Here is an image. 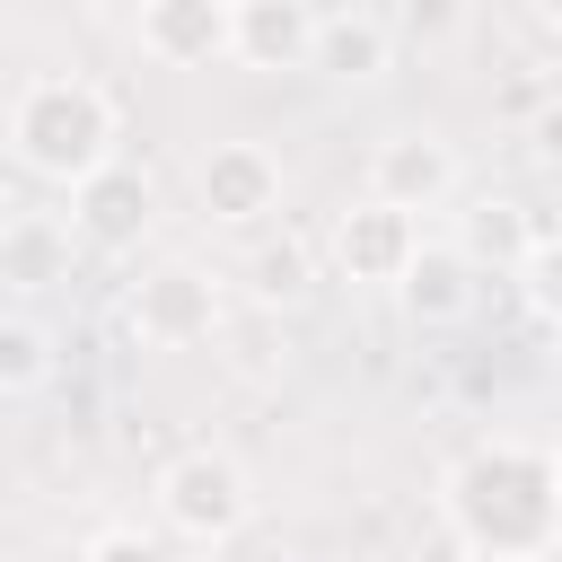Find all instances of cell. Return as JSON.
<instances>
[{
  "instance_id": "obj_1",
  "label": "cell",
  "mask_w": 562,
  "mask_h": 562,
  "mask_svg": "<svg viewBox=\"0 0 562 562\" xmlns=\"http://www.w3.org/2000/svg\"><path fill=\"white\" fill-rule=\"evenodd\" d=\"M439 518L474 562H553L562 553V474L553 439L492 430L439 474Z\"/></svg>"
},
{
  "instance_id": "obj_2",
  "label": "cell",
  "mask_w": 562,
  "mask_h": 562,
  "mask_svg": "<svg viewBox=\"0 0 562 562\" xmlns=\"http://www.w3.org/2000/svg\"><path fill=\"white\" fill-rule=\"evenodd\" d=\"M9 158L35 176V184H53V193H79L97 167H114L123 149V114H114V97L88 79V70H35V79H18V97H9Z\"/></svg>"
},
{
  "instance_id": "obj_3",
  "label": "cell",
  "mask_w": 562,
  "mask_h": 562,
  "mask_svg": "<svg viewBox=\"0 0 562 562\" xmlns=\"http://www.w3.org/2000/svg\"><path fill=\"white\" fill-rule=\"evenodd\" d=\"M149 509H158V527H167L176 544H237V536L255 527V474H246L228 448L193 439V448H176V457L158 465Z\"/></svg>"
},
{
  "instance_id": "obj_4",
  "label": "cell",
  "mask_w": 562,
  "mask_h": 562,
  "mask_svg": "<svg viewBox=\"0 0 562 562\" xmlns=\"http://www.w3.org/2000/svg\"><path fill=\"white\" fill-rule=\"evenodd\" d=\"M123 325H132V342H149V351H193V342H211V334L228 325L220 272H202V263H184V255L149 263V272L132 281V299H123Z\"/></svg>"
},
{
  "instance_id": "obj_5",
  "label": "cell",
  "mask_w": 562,
  "mask_h": 562,
  "mask_svg": "<svg viewBox=\"0 0 562 562\" xmlns=\"http://www.w3.org/2000/svg\"><path fill=\"white\" fill-rule=\"evenodd\" d=\"M422 211H395V202H378V193H360V202H342L334 211V228H325V255H334V272L351 281V290H404V272L422 263Z\"/></svg>"
},
{
  "instance_id": "obj_6",
  "label": "cell",
  "mask_w": 562,
  "mask_h": 562,
  "mask_svg": "<svg viewBox=\"0 0 562 562\" xmlns=\"http://www.w3.org/2000/svg\"><path fill=\"white\" fill-rule=\"evenodd\" d=\"M369 193L395 202V211H448V202L465 193V158H457L448 132L404 123V132H386V140L369 149Z\"/></svg>"
},
{
  "instance_id": "obj_7",
  "label": "cell",
  "mask_w": 562,
  "mask_h": 562,
  "mask_svg": "<svg viewBox=\"0 0 562 562\" xmlns=\"http://www.w3.org/2000/svg\"><path fill=\"white\" fill-rule=\"evenodd\" d=\"M193 211L211 228H263L281 211V158L263 140H211L193 158Z\"/></svg>"
},
{
  "instance_id": "obj_8",
  "label": "cell",
  "mask_w": 562,
  "mask_h": 562,
  "mask_svg": "<svg viewBox=\"0 0 562 562\" xmlns=\"http://www.w3.org/2000/svg\"><path fill=\"white\" fill-rule=\"evenodd\" d=\"M70 228H79L88 255H132V246L158 228V176L132 167V158L97 167V176L70 193Z\"/></svg>"
},
{
  "instance_id": "obj_9",
  "label": "cell",
  "mask_w": 562,
  "mask_h": 562,
  "mask_svg": "<svg viewBox=\"0 0 562 562\" xmlns=\"http://www.w3.org/2000/svg\"><path fill=\"white\" fill-rule=\"evenodd\" d=\"M140 53L158 70L237 61V0H140Z\"/></svg>"
},
{
  "instance_id": "obj_10",
  "label": "cell",
  "mask_w": 562,
  "mask_h": 562,
  "mask_svg": "<svg viewBox=\"0 0 562 562\" xmlns=\"http://www.w3.org/2000/svg\"><path fill=\"white\" fill-rule=\"evenodd\" d=\"M474 299H483V263H474L457 237H430V246H422V263H413V272H404V290H395V307H404L422 334L465 325V316H474Z\"/></svg>"
},
{
  "instance_id": "obj_11",
  "label": "cell",
  "mask_w": 562,
  "mask_h": 562,
  "mask_svg": "<svg viewBox=\"0 0 562 562\" xmlns=\"http://www.w3.org/2000/svg\"><path fill=\"white\" fill-rule=\"evenodd\" d=\"M70 246H79L70 211H9L0 220V281H9V299H35V290L70 281Z\"/></svg>"
},
{
  "instance_id": "obj_12",
  "label": "cell",
  "mask_w": 562,
  "mask_h": 562,
  "mask_svg": "<svg viewBox=\"0 0 562 562\" xmlns=\"http://www.w3.org/2000/svg\"><path fill=\"white\" fill-rule=\"evenodd\" d=\"M316 9L307 0H237V61L246 70H316Z\"/></svg>"
},
{
  "instance_id": "obj_13",
  "label": "cell",
  "mask_w": 562,
  "mask_h": 562,
  "mask_svg": "<svg viewBox=\"0 0 562 562\" xmlns=\"http://www.w3.org/2000/svg\"><path fill=\"white\" fill-rule=\"evenodd\" d=\"M536 237H544V228H536L527 202H509V193H483V202L457 211V246H465L483 272H509V281H518V263L536 255Z\"/></svg>"
},
{
  "instance_id": "obj_14",
  "label": "cell",
  "mask_w": 562,
  "mask_h": 562,
  "mask_svg": "<svg viewBox=\"0 0 562 562\" xmlns=\"http://www.w3.org/2000/svg\"><path fill=\"white\" fill-rule=\"evenodd\" d=\"M386 61H395L386 18H369V9H334V18L316 26V70H325V79L369 88V79H386Z\"/></svg>"
},
{
  "instance_id": "obj_15",
  "label": "cell",
  "mask_w": 562,
  "mask_h": 562,
  "mask_svg": "<svg viewBox=\"0 0 562 562\" xmlns=\"http://www.w3.org/2000/svg\"><path fill=\"white\" fill-rule=\"evenodd\" d=\"M53 325L35 316V307H9L0 316V395H35L44 378H53Z\"/></svg>"
},
{
  "instance_id": "obj_16",
  "label": "cell",
  "mask_w": 562,
  "mask_h": 562,
  "mask_svg": "<svg viewBox=\"0 0 562 562\" xmlns=\"http://www.w3.org/2000/svg\"><path fill=\"white\" fill-rule=\"evenodd\" d=\"M246 290H255V307H290V299L316 290V255H307L299 237H263V246L246 255Z\"/></svg>"
},
{
  "instance_id": "obj_17",
  "label": "cell",
  "mask_w": 562,
  "mask_h": 562,
  "mask_svg": "<svg viewBox=\"0 0 562 562\" xmlns=\"http://www.w3.org/2000/svg\"><path fill=\"white\" fill-rule=\"evenodd\" d=\"M518 290H527V307L562 334V228H544V237H536V255L518 263Z\"/></svg>"
},
{
  "instance_id": "obj_18",
  "label": "cell",
  "mask_w": 562,
  "mask_h": 562,
  "mask_svg": "<svg viewBox=\"0 0 562 562\" xmlns=\"http://www.w3.org/2000/svg\"><path fill=\"white\" fill-rule=\"evenodd\" d=\"M79 562H167V544L158 536H140V527H105V536H88V553Z\"/></svg>"
},
{
  "instance_id": "obj_19",
  "label": "cell",
  "mask_w": 562,
  "mask_h": 562,
  "mask_svg": "<svg viewBox=\"0 0 562 562\" xmlns=\"http://www.w3.org/2000/svg\"><path fill=\"white\" fill-rule=\"evenodd\" d=\"M527 149H536L544 167H562V97H553V105H544V114L527 123Z\"/></svg>"
},
{
  "instance_id": "obj_20",
  "label": "cell",
  "mask_w": 562,
  "mask_h": 562,
  "mask_svg": "<svg viewBox=\"0 0 562 562\" xmlns=\"http://www.w3.org/2000/svg\"><path fill=\"white\" fill-rule=\"evenodd\" d=\"M527 18H536L544 35H562V0H527Z\"/></svg>"
},
{
  "instance_id": "obj_21",
  "label": "cell",
  "mask_w": 562,
  "mask_h": 562,
  "mask_svg": "<svg viewBox=\"0 0 562 562\" xmlns=\"http://www.w3.org/2000/svg\"><path fill=\"white\" fill-rule=\"evenodd\" d=\"M553 474H562V439H553Z\"/></svg>"
}]
</instances>
